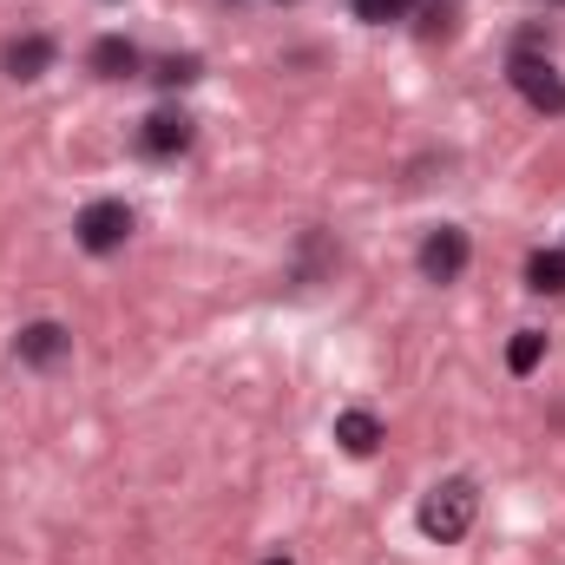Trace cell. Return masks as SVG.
I'll return each instance as SVG.
<instances>
[{
	"label": "cell",
	"instance_id": "6da1fadb",
	"mask_svg": "<svg viewBox=\"0 0 565 565\" xmlns=\"http://www.w3.org/2000/svg\"><path fill=\"white\" fill-rule=\"evenodd\" d=\"M473 507H480V493H473V480H440L434 493L422 500V533L427 540H460L467 526H473Z\"/></svg>",
	"mask_w": 565,
	"mask_h": 565
},
{
	"label": "cell",
	"instance_id": "7a4b0ae2",
	"mask_svg": "<svg viewBox=\"0 0 565 565\" xmlns=\"http://www.w3.org/2000/svg\"><path fill=\"white\" fill-rule=\"evenodd\" d=\"M73 231H79V244H86V250H93V257H113V250H119V244H126V237H132V211H126V204H113V198H106V204H86V211H79V224H73Z\"/></svg>",
	"mask_w": 565,
	"mask_h": 565
},
{
	"label": "cell",
	"instance_id": "3957f363",
	"mask_svg": "<svg viewBox=\"0 0 565 565\" xmlns=\"http://www.w3.org/2000/svg\"><path fill=\"white\" fill-rule=\"evenodd\" d=\"M513 86H520V99H526L533 113H565V79L546 66V60L520 53V60H513Z\"/></svg>",
	"mask_w": 565,
	"mask_h": 565
},
{
	"label": "cell",
	"instance_id": "277c9868",
	"mask_svg": "<svg viewBox=\"0 0 565 565\" xmlns=\"http://www.w3.org/2000/svg\"><path fill=\"white\" fill-rule=\"evenodd\" d=\"M460 270H467V231L440 224V231L422 244V277H427V282H454Z\"/></svg>",
	"mask_w": 565,
	"mask_h": 565
},
{
	"label": "cell",
	"instance_id": "5b68a950",
	"mask_svg": "<svg viewBox=\"0 0 565 565\" xmlns=\"http://www.w3.org/2000/svg\"><path fill=\"white\" fill-rule=\"evenodd\" d=\"M335 440H342V454L369 460V454L382 447V422H375L369 408H342V415H335Z\"/></svg>",
	"mask_w": 565,
	"mask_h": 565
},
{
	"label": "cell",
	"instance_id": "8992f818",
	"mask_svg": "<svg viewBox=\"0 0 565 565\" xmlns=\"http://www.w3.org/2000/svg\"><path fill=\"white\" fill-rule=\"evenodd\" d=\"M139 145L151 151V158H171V151L191 145V119H184V113H151L145 132H139Z\"/></svg>",
	"mask_w": 565,
	"mask_h": 565
},
{
	"label": "cell",
	"instance_id": "52a82bcc",
	"mask_svg": "<svg viewBox=\"0 0 565 565\" xmlns=\"http://www.w3.org/2000/svg\"><path fill=\"white\" fill-rule=\"evenodd\" d=\"M20 355H26V362H60V355H66V329H60V322L20 329Z\"/></svg>",
	"mask_w": 565,
	"mask_h": 565
},
{
	"label": "cell",
	"instance_id": "ba28073f",
	"mask_svg": "<svg viewBox=\"0 0 565 565\" xmlns=\"http://www.w3.org/2000/svg\"><path fill=\"white\" fill-rule=\"evenodd\" d=\"M93 73H99V79H126V73H139L132 40H99V46H93Z\"/></svg>",
	"mask_w": 565,
	"mask_h": 565
},
{
	"label": "cell",
	"instance_id": "9c48e42d",
	"mask_svg": "<svg viewBox=\"0 0 565 565\" xmlns=\"http://www.w3.org/2000/svg\"><path fill=\"white\" fill-rule=\"evenodd\" d=\"M46 66H53V40H20V46L7 53V73H13V79H40Z\"/></svg>",
	"mask_w": 565,
	"mask_h": 565
},
{
	"label": "cell",
	"instance_id": "30bf717a",
	"mask_svg": "<svg viewBox=\"0 0 565 565\" xmlns=\"http://www.w3.org/2000/svg\"><path fill=\"white\" fill-rule=\"evenodd\" d=\"M526 282H533L540 296H565V250H540V257L526 264Z\"/></svg>",
	"mask_w": 565,
	"mask_h": 565
},
{
	"label": "cell",
	"instance_id": "8fae6325",
	"mask_svg": "<svg viewBox=\"0 0 565 565\" xmlns=\"http://www.w3.org/2000/svg\"><path fill=\"white\" fill-rule=\"evenodd\" d=\"M540 355H546V335H540V329H520V335H513V349H507V369H513V375H533V369H540Z\"/></svg>",
	"mask_w": 565,
	"mask_h": 565
},
{
	"label": "cell",
	"instance_id": "7c38bea8",
	"mask_svg": "<svg viewBox=\"0 0 565 565\" xmlns=\"http://www.w3.org/2000/svg\"><path fill=\"white\" fill-rule=\"evenodd\" d=\"M402 13H408V0H355V20H369V26H388Z\"/></svg>",
	"mask_w": 565,
	"mask_h": 565
},
{
	"label": "cell",
	"instance_id": "4fadbf2b",
	"mask_svg": "<svg viewBox=\"0 0 565 565\" xmlns=\"http://www.w3.org/2000/svg\"><path fill=\"white\" fill-rule=\"evenodd\" d=\"M191 73H198V60H164V66H158L164 86H178V79H191Z\"/></svg>",
	"mask_w": 565,
	"mask_h": 565
},
{
	"label": "cell",
	"instance_id": "5bb4252c",
	"mask_svg": "<svg viewBox=\"0 0 565 565\" xmlns=\"http://www.w3.org/2000/svg\"><path fill=\"white\" fill-rule=\"evenodd\" d=\"M270 565H289V559H270Z\"/></svg>",
	"mask_w": 565,
	"mask_h": 565
},
{
	"label": "cell",
	"instance_id": "9a60e30c",
	"mask_svg": "<svg viewBox=\"0 0 565 565\" xmlns=\"http://www.w3.org/2000/svg\"><path fill=\"white\" fill-rule=\"evenodd\" d=\"M559 7H565V0H559Z\"/></svg>",
	"mask_w": 565,
	"mask_h": 565
}]
</instances>
